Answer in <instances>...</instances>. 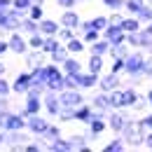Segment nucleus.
Instances as JSON below:
<instances>
[{
    "mask_svg": "<svg viewBox=\"0 0 152 152\" xmlns=\"http://www.w3.org/2000/svg\"><path fill=\"white\" fill-rule=\"evenodd\" d=\"M145 68H148V56L143 54V49H131L126 56V66H124V73L131 77V84L145 77Z\"/></svg>",
    "mask_w": 152,
    "mask_h": 152,
    "instance_id": "obj_1",
    "label": "nucleus"
},
{
    "mask_svg": "<svg viewBox=\"0 0 152 152\" xmlns=\"http://www.w3.org/2000/svg\"><path fill=\"white\" fill-rule=\"evenodd\" d=\"M119 136L124 138L126 148H143V136H145V133L138 129V122H136V119H129Z\"/></svg>",
    "mask_w": 152,
    "mask_h": 152,
    "instance_id": "obj_2",
    "label": "nucleus"
},
{
    "mask_svg": "<svg viewBox=\"0 0 152 152\" xmlns=\"http://www.w3.org/2000/svg\"><path fill=\"white\" fill-rule=\"evenodd\" d=\"M0 129H2V131H19V129H26V117L21 113L7 110V113L0 117Z\"/></svg>",
    "mask_w": 152,
    "mask_h": 152,
    "instance_id": "obj_3",
    "label": "nucleus"
},
{
    "mask_svg": "<svg viewBox=\"0 0 152 152\" xmlns=\"http://www.w3.org/2000/svg\"><path fill=\"white\" fill-rule=\"evenodd\" d=\"M58 101H61L63 108H80L82 103H87L82 89H61L58 91Z\"/></svg>",
    "mask_w": 152,
    "mask_h": 152,
    "instance_id": "obj_4",
    "label": "nucleus"
},
{
    "mask_svg": "<svg viewBox=\"0 0 152 152\" xmlns=\"http://www.w3.org/2000/svg\"><path fill=\"white\" fill-rule=\"evenodd\" d=\"M7 42H10V52L17 54V56H26V52L31 49L28 47V38L21 33V31H12L7 35Z\"/></svg>",
    "mask_w": 152,
    "mask_h": 152,
    "instance_id": "obj_5",
    "label": "nucleus"
},
{
    "mask_svg": "<svg viewBox=\"0 0 152 152\" xmlns=\"http://www.w3.org/2000/svg\"><path fill=\"white\" fill-rule=\"evenodd\" d=\"M129 119H131V117H129V113H126V108L110 110V113H108V129L119 136V133H122V129L126 126V122H129Z\"/></svg>",
    "mask_w": 152,
    "mask_h": 152,
    "instance_id": "obj_6",
    "label": "nucleus"
},
{
    "mask_svg": "<svg viewBox=\"0 0 152 152\" xmlns=\"http://www.w3.org/2000/svg\"><path fill=\"white\" fill-rule=\"evenodd\" d=\"M42 110L49 115V117H58V113H61V101H58V91L45 89V94H42Z\"/></svg>",
    "mask_w": 152,
    "mask_h": 152,
    "instance_id": "obj_7",
    "label": "nucleus"
},
{
    "mask_svg": "<svg viewBox=\"0 0 152 152\" xmlns=\"http://www.w3.org/2000/svg\"><path fill=\"white\" fill-rule=\"evenodd\" d=\"M28 140L31 138L23 133V129H19V131H5V148L7 150H23Z\"/></svg>",
    "mask_w": 152,
    "mask_h": 152,
    "instance_id": "obj_8",
    "label": "nucleus"
},
{
    "mask_svg": "<svg viewBox=\"0 0 152 152\" xmlns=\"http://www.w3.org/2000/svg\"><path fill=\"white\" fill-rule=\"evenodd\" d=\"M119 87H124V82H122V77L117 75V73H101L98 77V89L101 91H115V89H119Z\"/></svg>",
    "mask_w": 152,
    "mask_h": 152,
    "instance_id": "obj_9",
    "label": "nucleus"
},
{
    "mask_svg": "<svg viewBox=\"0 0 152 152\" xmlns=\"http://www.w3.org/2000/svg\"><path fill=\"white\" fill-rule=\"evenodd\" d=\"M49 126V122L42 117V115H31V117H26V131L33 133V136H42L45 133V129Z\"/></svg>",
    "mask_w": 152,
    "mask_h": 152,
    "instance_id": "obj_10",
    "label": "nucleus"
},
{
    "mask_svg": "<svg viewBox=\"0 0 152 152\" xmlns=\"http://www.w3.org/2000/svg\"><path fill=\"white\" fill-rule=\"evenodd\" d=\"M31 84H33V75H31V70L19 73V75L14 77V82H12V94L26 96V91H28V87H31Z\"/></svg>",
    "mask_w": 152,
    "mask_h": 152,
    "instance_id": "obj_11",
    "label": "nucleus"
},
{
    "mask_svg": "<svg viewBox=\"0 0 152 152\" xmlns=\"http://www.w3.org/2000/svg\"><path fill=\"white\" fill-rule=\"evenodd\" d=\"M77 87L82 89V91H89V89H94V87H98V77L96 73H89V70H82V73H77Z\"/></svg>",
    "mask_w": 152,
    "mask_h": 152,
    "instance_id": "obj_12",
    "label": "nucleus"
},
{
    "mask_svg": "<svg viewBox=\"0 0 152 152\" xmlns=\"http://www.w3.org/2000/svg\"><path fill=\"white\" fill-rule=\"evenodd\" d=\"M89 103H91V108H94V110H105V113H110V110H113V105H110V94H108V91H101V89L91 96V101H89Z\"/></svg>",
    "mask_w": 152,
    "mask_h": 152,
    "instance_id": "obj_13",
    "label": "nucleus"
},
{
    "mask_svg": "<svg viewBox=\"0 0 152 152\" xmlns=\"http://www.w3.org/2000/svg\"><path fill=\"white\" fill-rule=\"evenodd\" d=\"M19 113L23 115V117L42 113V98H40V96H26V103H23V108H21Z\"/></svg>",
    "mask_w": 152,
    "mask_h": 152,
    "instance_id": "obj_14",
    "label": "nucleus"
},
{
    "mask_svg": "<svg viewBox=\"0 0 152 152\" xmlns=\"http://www.w3.org/2000/svg\"><path fill=\"white\" fill-rule=\"evenodd\" d=\"M80 21H82V17L77 14L75 10H63V12H61V19H58V23H61V26H66V28H75V31H77Z\"/></svg>",
    "mask_w": 152,
    "mask_h": 152,
    "instance_id": "obj_15",
    "label": "nucleus"
},
{
    "mask_svg": "<svg viewBox=\"0 0 152 152\" xmlns=\"http://www.w3.org/2000/svg\"><path fill=\"white\" fill-rule=\"evenodd\" d=\"M61 68H63V73H68V75H77V73H82V70H84L82 61H80L75 54H70V56L66 58V61L61 63Z\"/></svg>",
    "mask_w": 152,
    "mask_h": 152,
    "instance_id": "obj_16",
    "label": "nucleus"
},
{
    "mask_svg": "<svg viewBox=\"0 0 152 152\" xmlns=\"http://www.w3.org/2000/svg\"><path fill=\"white\" fill-rule=\"evenodd\" d=\"M47 150H49V152H73V143H70V138L58 136L56 140L47 143Z\"/></svg>",
    "mask_w": 152,
    "mask_h": 152,
    "instance_id": "obj_17",
    "label": "nucleus"
},
{
    "mask_svg": "<svg viewBox=\"0 0 152 152\" xmlns=\"http://www.w3.org/2000/svg\"><path fill=\"white\" fill-rule=\"evenodd\" d=\"M91 115H94V108H91V103H82L80 108H75V122L80 124H89V119H91Z\"/></svg>",
    "mask_w": 152,
    "mask_h": 152,
    "instance_id": "obj_18",
    "label": "nucleus"
},
{
    "mask_svg": "<svg viewBox=\"0 0 152 152\" xmlns=\"http://www.w3.org/2000/svg\"><path fill=\"white\" fill-rule=\"evenodd\" d=\"M122 31L124 33H136V31H140L143 28V23H140V19L138 17H133V14H124V19H122Z\"/></svg>",
    "mask_w": 152,
    "mask_h": 152,
    "instance_id": "obj_19",
    "label": "nucleus"
},
{
    "mask_svg": "<svg viewBox=\"0 0 152 152\" xmlns=\"http://www.w3.org/2000/svg\"><path fill=\"white\" fill-rule=\"evenodd\" d=\"M87 49H89V54H98V56H105V54L110 52V42H108V40L101 35V38L96 40V42L87 45Z\"/></svg>",
    "mask_w": 152,
    "mask_h": 152,
    "instance_id": "obj_20",
    "label": "nucleus"
},
{
    "mask_svg": "<svg viewBox=\"0 0 152 152\" xmlns=\"http://www.w3.org/2000/svg\"><path fill=\"white\" fill-rule=\"evenodd\" d=\"M58 28H61V23H58L56 19H49V17L40 19V33H42V35H56Z\"/></svg>",
    "mask_w": 152,
    "mask_h": 152,
    "instance_id": "obj_21",
    "label": "nucleus"
},
{
    "mask_svg": "<svg viewBox=\"0 0 152 152\" xmlns=\"http://www.w3.org/2000/svg\"><path fill=\"white\" fill-rule=\"evenodd\" d=\"M19 31L28 38V35H33V33H40V21H35V19H31L28 14L21 19V26H19Z\"/></svg>",
    "mask_w": 152,
    "mask_h": 152,
    "instance_id": "obj_22",
    "label": "nucleus"
},
{
    "mask_svg": "<svg viewBox=\"0 0 152 152\" xmlns=\"http://www.w3.org/2000/svg\"><path fill=\"white\" fill-rule=\"evenodd\" d=\"M45 52L42 49H28L26 52V66H28V70L31 68H35V66H40V63H45Z\"/></svg>",
    "mask_w": 152,
    "mask_h": 152,
    "instance_id": "obj_23",
    "label": "nucleus"
},
{
    "mask_svg": "<svg viewBox=\"0 0 152 152\" xmlns=\"http://www.w3.org/2000/svg\"><path fill=\"white\" fill-rule=\"evenodd\" d=\"M58 136H61V126H58V124H52V122H49V126L45 129V133H42V136H35V138H38L40 143H45V145H47V143L56 140Z\"/></svg>",
    "mask_w": 152,
    "mask_h": 152,
    "instance_id": "obj_24",
    "label": "nucleus"
},
{
    "mask_svg": "<svg viewBox=\"0 0 152 152\" xmlns=\"http://www.w3.org/2000/svg\"><path fill=\"white\" fill-rule=\"evenodd\" d=\"M105 68V56H98V54H89V63H87V70L89 73H96L101 75Z\"/></svg>",
    "mask_w": 152,
    "mask_h": 152,
    "instance_id": "obj_25",
    "label": "nucleus"
},
{
    "mask_svg": "<svg viewBox=\"0 0 152 152\" xmlns=\"http://www.w3.org/2000/svg\"><path fill=\"white\" fill-rule=\"evenodd\" d=\"M63 45H66V49H68V52H70V54H82V52H84V49H87V42H84V40L80 38V35H75V38H70L68 40V42H63Z\"/></svg>",
    "mask_w": 152,
    "mask_h": 152,
    "instance_id": "obj_26",
    "label": "nucleus"
},
{
    "mask_svg": "<svg viewBox=\"0 0 152 152\" xmlns=\"http://www.w3.org/2000/svg\"><path fill=\"white\" fill-rule=\"evenodd\" d=\"M70 143H73V150H77V152H87L89 150V138H87V133H75V136H70Z\"/></svg>",
    "mask_w": 152,
    "mask_h": 152,
    "instance_id": "obj_27",
    "label": "nucleus"
},
{
    "mask_svg": "<svg viewBox=\"0 0 152 152\" xmlns=\"http://www.w3.org/2000/svg\"><path fill=\"white\" fill-rule=\"evenodd\" d=\"M129 52H131V47H129L126 42H119V45H110V52H108V54L113 58H126Z\"/></svg>",
    "mask_w": 152,
    "mask_h": 152,
    "instance_id": "obj_28",
    "label": "nucleus"
},
{
    "mask_svg": "<svg viewBox=\"0 0 152 152\" xmlns=\"http://www.w3.org/2000/svg\"><path fill=\"white\" fill-rule=\"evenodd\" d=\"M68 56H70V52H68V49H66V45L61 42L56 49H54V52L49 54V61H54V63H58V66H61V63H63V61H66Z\"/></svg>",
    "mask_w": 152,
    "mask_h": 152,
    "instance_id": "obj_29",
    "label": "nucleus"
},
{
    "mask_svg": "<svg viewBox=\"0 0 152 152\" xmlns=\"http://www.w3.org/2000/svg\"><path fill=\"white\" fill-rule=\"evenodd\" d=\"M124 150H126V143H124L122 136H117V138H113L110 143L103 145V152H124Z\"/></svg>",
    "mask_w": 152,
    "mask_h": 152,
    "instance_id": "obj_30",
    "label": "nucleus"
},
{
    "mask_svg": "<svg viewBox=\"0 0 152 152\" xmlns=\"http://www.w3.org/2000/svg\"><path fill=\"white\" fill-rule=\"evenodd\" d=\"M110 105H113V110L126 108V103H124V91H122V87H119V89H115V91H110Z\"/></svg>",
    "mask_w": 152,
    "mask_h": 152,
    "instance_id": "obj_31",
    "label": "nucleus"
},
{
    "mask_svg": "<svg viewBox=\"0 0 152 152\" xmlns=\"http://www.w3.org/2000/svg\"><path fill=\"white\" fill-rule=\"evenodd\" d=\"M58 45H61V40H58L56 35H45V42H42V52H45V54L49 56V54H52V52L56 49Z\"/></svg>",
    "mask_w": 152,
    "mask_h": 152,
    "instance_id": "obj_32",
    "label": "nucleus"
},
{
    "mask_svg": "<svg viewBox=\"0 0 152 152\" xmlns=\"http://www.w3.org/2000/svg\"><path fill=\"white\" fill-rule=\"evenodd\" d=\"M28 17L35 19V21L45 19V5H42V2H33V5L28 7Z\"/></svg>",
    "mask_w": 152,
    "mask_h": 152,
    "instance_id": "obj_33",
    "label": "nucleus"
},
{
    "mask_svg": "<svg viewBox=\"0 0 152 152\" xmlns=\"http://www.w3.org/2000/svg\"><path fill=\"white\" fill-rule=\"evenodd\" d=\"M136 17L140 19V23H148V21H152V5L143 2V7L138 10V14H136Z\"/></svg>",
    "mask_w": 152,
    "mask_h": 152,
    "instance_id": "obj_34",
    "label": "nucleus"
},
{
    "mask_svg": "<svg viewBox=\"0 0 152 152\" xmlns=\"http://www.w3.org/2000/svg\"><path fill=\"white\" fill-rule=\"evenodd\" d=\"M143 2L145 0H124V10H126V14H138V10L143 7Z\"/></svg>",
    "mask_w": 152,
    "mask_h": 152,
    "instance_id": "obj_35",
    "label": "nucleus"
},
{
    "mask_svg": "<svg viewBox=\"0 0 152 152\" xmlns=\"http://www.w3.org/2000/svg\"><path fill=\"white\" fill-rule=\"evenodd\" d=\"M58 122H75V108H63L61 105V113L56 117Z\"/></svg>",
    "mask_w": 152,
    "mask_h": 152,
    "instance_id": "obj_36",
    "label": "nucleus"
},
{
    "mask_svg": "<svg viewBox=\"0 0 152 152\" xmlns=\"http://www.w3.org/2000/svg\"><path fill=\"white\" fill-rule=\"evenodd\" d=\"M75 35H77L75 28H66V26H61V28H58V33H56V38L61 40V42H68V40L75 38Z\"/></svg>",
    "mask_w": 152,
    "mask_h": 152,
    "instance_id": "obj_37",
    "label": "nucleus"
},
{
    "mask_svg": "<svg viewBox=\"0 0 152 152\" xmlns=\"http://www.w3.org/2000/svg\"><path fill=\"white\" fill-rule=\"evenodd\" d=\"M108 23H110V21H108V17H103V14L91 17V28H94V31H101V33H103V28H105Z\"/></svg>",
    "mask_w": 152,
    "mask_h": 152,
    "instance_id": "obj_38",
    "label": "nucleus"
},
{
    "mask_svg": "<svg viewBox=\"0 0 152 152\" xmlns=\"http://www.w3.org/2000/svg\"><path fill=\"white\" fill-rule=\"evenodd\" d=\"M42 42H45V35H42V33L28 35V47H31V49H42Z\"/></svg>",
    "mask_w": 152,
    "mask_h": 152,
    "instance_id": "obj_39",
    "label": "nucleus"
},
{
    "mask_svg": "<svg viewBox=\"0 0 152 152\" xmlns=\"http://www.w3.org/2000/svg\"><path fill=\"white\" fill-rule=\"evenodd\" d=\"M80 38L84 40L87 45H91V42H96V40L101 38V31H94V28H91V31H84V33H82Z\"/></svg>",
    "mask_w": 152,
    "mask_h": 152,
    "instance_id": "obj_40",
    "label": "nucleus"
},
{
    "mask_svg": "<svg viewBox=\"0 0 152 152\" xmlns=\"http://www.w3.org/2000/svg\"><path fill=\"white\" fill-rule=\"evenodd\" d=\"M124 66H126V58H113L110 73H117V75H122V73H124Z\"/></svg>",
    "mask_w": 152,
    "mask_h": 152,
    "instance_id": "obj_41",
    "label": "nucleus"
},
{
    "mask_svg": "<svg viewBox=\"0 0 152 152\" xmlns=\"http://www.w3.org/2000/svg\"><path fill=\"white\" fill-rule=\"evenodd\" d=\"M42 150H47V145H45V143H33V140H31V143H26V148H23V152H42Z\"/></svg>",
    "mask_w": 152,
    "mask_h": 152,
    "instance_id": "obj_42",
    "label": "nucleus"
},
{
    "mask_svg": "<svg viewBox=\"0 0 152 152\" xmlns=\"http://www.w3.org/2000/svg\"><path fill=\"white\" fill-rule=\"evenodd\" d=\"M12 94V82H7L5 75H0V96H10Z\"/></svg>",
    "mask_w": 152,
    "mask_h": 152,
    "instance_id": "obj_43",
    "label": "nucleus"
},
{
    "mask_svg": "<svg viewBox=\"0 0 152 152\" xmlns=\"http://www.w3.org/2000/svg\"><path fill=\"white\" fill-rule=\"evenodd\" d=\"M101 2H103V5H105V7H108V10H124V0H101Z\"/></svg>",
    "mask_w": 152,
    "mask_h": 152,
    "instance_id": "obj_44",
    "label": "nucleus"
},
{
    "mask_svg": "<svg viewBox=\"0 0 152 152\" xmlns=\"http://www.w3.org/2000/svg\"><path fill=\"white\" fill-rule=\"evenodd\" d=\"M33 5V0H12V7H17V10H23V12H28V7Z\"/></svg>",
    "mask_w": 152,
    "mask_h": 152,
    "instance_id": "obj_45",
    "label": "nucleus"
},
{
    "mask_svg": "<svg viewBox=\"0 0 152 152\" xmlns=\"http://www.w3.org/2000/svg\"><path fill=\"white\" fill-rule=\"evenodd\" d=\"M122 19H124V14H122V12H119V10H115L113 14H110V17H108V21H110V23H117V26H119V23H122Z\"/></svg>",
    "mask_w": 152,
    "mask_h": 152,
    "instance_id": "obj_46",
    "label": "nucleus"
},
{
    "mask_svg": "<svg viewBox=\"0 0 152 152\" xmlns=\"http://www.w3.org/2000/svg\"><path fill=\"white\" fill-rule=\"evenodd\" d=\"M56 2H58L61 10H73V7L77 5V0H56Z\"/></svg>",
    "mask_w": 152,
    "mask_h": 152,
    "instance_id": "obj_47",
    "label": "nucleus"
},
{
    "mask_svg": "<svg viewBox=\"0 0 152 152\" xmlns=\"http://www.w3.org/2000/svg\"><path fill=\"white\" fill-rule=\"evenodd\" d=\"M145 105H148V98H145V96H138L136 103H133V110H143Z\"/></svg>",
    "mask_w": 152,
    "mask_h": 152,
    "instance_id": "obj_48",
    "label": "nucleus"
},
{
    "mask_svg": "<svg viewBox=\"0 0 152 152\" xmlns=\"http://www.w3.org/2000/svg\"><path fill=\"white\" fill-rule=\"evenodd\" d=\"M143 148L152 150V129H150V131H145V136H143Z\"/></svg>",
    "mask_w": 152,
    "mask_h": 152,
    "instance_id": "obj_49",
    "label": "nucleus"
},
{
    "mask_svg": "<svg viewBox=\"0 0 152 152\" xmlns=\"http://www.w3.org/2000/svg\"><path fill=\"white\" fill-rule=\"evenodd\" d=\"M10 52V42H7V38H0V58L5 56Z\"/></svg>",
    "mask_w": 152,
    "mask_h": 152,
    "instance_id": "obj_50",
    "label": "nucleus"
},
{
    "mask_svg": "<svg viewBox=\"0 0 152 152\" xmlns=\"http://www.w3.org/2000/svg\"><path fill=\"white\" fill-rule=\"evenodd\" d=\"M0 7H2V10H7V7H12V0H0Z\"/></svg>",
    "mask_w": 152,
    "mask_h": 152,
    "instance_id": "obj_51",
    "label": "nucleus"
},
{
    "mask_svg": "<svg viewBox=\"0 0 152 152\" xmlns=\"http://www.w3.org/2000/svg\"><path fill=\"white\" fill-rule=\"evenodd\" d=\"M5 73H7V63L0 58V75H5Z\"/></svg>",
    "mask_w": 152,
    "mask_h": 152,
    "instance_id": "obj_52",
    "label": "nucleus"
},
{
    "mask_svg": "<svg viewBox=\"0 0 152 152\" xmlns=\"http://www.w3.org/2000/svg\"><path fill=\"white\" fill-rule=\"evenodd\" d=\"M145 98H148V105L152 108V89H148V94H145Z\"/></svg>",
    "mask_w": 152,
    "mask_h": 152,
    "instance_id": "obj_53",
    "label": "nucleus"
},
{
    "mask_svg": "<svg viewBox=\"0 0 152 152\" xmlns=\"http://www.w3.org/2000/svg\"><path fill=\"white\" fill-rule=\"evenodd\" d=\"M0 148H5V131L0 129Z\"/></svg>",
    "mask_w": 152,
    "mask_h": 152,
    "instance_id": "obj_54",
    "label": "nucleus"
},
{
    "mask_svg": "<svg viewBox=\"0 0 152 152\" xmlns=\"http://www.w3.org/2000/svg\"><path fill=\"white\" fill-rule=\"evenodd\" d=\"M145 31H148V33L152 35V21H148V23H145Z\"/></svg>",
    "mask_w": 152,
    "mask_h": 152,
    "instance_id": "obj_55",
    "label": "nucleus"
},
{
    "mask_svg": "<svg viewBox=\"0 0 152 152\" xmlns=\"http://www.w3.org/2000/svg\"><path fill=\"white\" fill-rule=\"evenodd\" d=\"M33 2H42V5H45V0H33Z\"/></svg>",
    "mask_w": 152,
    "mask_h": 152,
    "instance_id": "obj_56",
    "label": "nucleus"
},
{
    "mask_svg": "<svg viewBox=\"0 0 152 152\" xmlns=\"http://www.w3.org/2000/svg\"><path fill=\"white\" fill-rule=\"evenodd\" d=\"M145 2H148V5H152V0H145Z\"/></svg>",
    "mask_w": 152,
    "mask_h": 152,
    "instance_id": "obj_57",
    "label": "nucleus"
},
{
    "mask_svg": "<svg viewBox=\"0 0 152 152\" xmlns=\"http://www.w3.org/2000/svg\"><path fill=\"white\" fill-rule=\"evenodd\" d=\"M77 2H87V0H77Z\"/></svg>",
    "mask_w": 152,
    "mask_h": 152,
    "instance_id": "obj_58",
    "label": "nucleus"
}]
</instances>
